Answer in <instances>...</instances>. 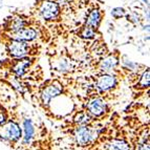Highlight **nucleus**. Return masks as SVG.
<instances>
[{"label": "nucleus", "instance_id": "obj_1", "mask_svg": "<svg viewBox=\"0 0 150 150\" xmlns=\"http://www.w3.org/2000/svg\"><path fill=\"white\" fill-rule=\"evenodd\" d=\"M99 138V132L91 124L77 126L75 130L76 142L81 147H87L93 145Z\"/></svg>", "mask_w": 150, "mask_h": 150}, {"label": "nucleus", "instance_id": "obj_8", "mask_svg": "<svg viewBox=\"0 0 150 150\" xmlns=\"http://www.w3.org/2000/svg\"><path fill=\"white\" fill-rule=\"evenodd\" d=\"M33 60L30 58H24L21 57L19 60H15V63L12 66L13 73L15 74L17 77H22L28 69L30 68V66L32 65Z\"/></svg>", "mask_w": 150, "mask_h": 150}, {"label": "nucleus", "instance_id": "obj_13", "mask_svg": "<svg viewBox=\"0 0 150 150\" xmlns=\"http://www.w3.org/2000/svg\"><path fill=\"white\" fill-rule=\"evenodd\" d=\"M101 22V12L97 8L93 10L89 13V15L87 16V19H86V24L87 26L93 28V30H97L99 24Z\"/></svg>", "mask_w": 150, "mask_h": 150}, {"label": "nucleus", "instance_id": "obj_2", "mask_svg": "<svg viewBox=\"0 0 150 150\" xmlns=\"http://www.w3.org/2000/svg\"><path fill=\"white\" fill-rule=\"evenodd\" d=\"M22 130L17 122L10 120L0 126V139L12 145L16 144L21 139Z\"/></svg>", "mask_w": 150, "mask_h": 150}, {"label": "nucleus", "instance_id": "obj_6", "mask_svg": "<svg viewBox=\"0 0 150 150\" xmlns=\"http://www.w3.org/2000/svg\"><path fill=\"white\" fill-rule=\"evenodd\" d=\"M60 8L59 5L54 1H44L40 8V14L44 20L52 21L55 20L59 16Z\"/></svg>", "mask_w": 150, "mask_h": 150}, {"label": "nucleus", "instance_id": "obj_22", "mask_svg": "<svg viewBox=\"0 0 150 150\" xmlns=\"http://www.w3.org/2000/svg\"><path fill=\"white\" fill-rule=\"evenodd\" d=\"M93 150H100V149H98V148H95V149H93Z\"/></svg>", "mask_w": 150, "mask_h": 150}, {"label": "nucleus", "instance_id": "obj_15", "mask_svg": "<svg viewBox=\"0 0 150 150\" xmlns=\"http://www.w3.org/2000/svg\"><path fill=\"white\" fill-rule=\"evenodd\" d=\"M148 86H149V69L147 68L141 76V78H139L138 82L134 85V88L138 90H142L148 88Z\"/></svg>", "mask_w": 150, "mask_h": 150}, {"label": "nucleus", "instance_id": "obj_3", "mask_svg": "<svg viewBox=\"0 0 150 150\" xmlns=\"http://www.w3.org/2000/svg\"><path fill=\"white\" fill-rule=\"evenodd\" d=\"M62 93H63L62 84L59 81H52V82L46 84L41 89V93H40L41 102L45 106L50 105V103L52 102V100L59 97Z\"/></svg>", "mask_w": 150, "mask_h": 150}, {"label": "nucleus", "instance_id": "obj_5", "mask_svg": "<svg viewBox=\"0 0 150 150\" xmlns=\"http://www.w3.org/2000/svg\"><path fill=\"white\" fill-rule=\"evenodd\" d=\"M86 111L89 113L93 119L101 118L108 111V106L102 99L95 98L90 100L86 105Z\"/></svg>", "mask_w": 150, "mask_h": 150}, {"label": "nucleus", "instance_id": "obj_12", "mask_svg": "<svg viewBox=\"0 0 150 150\" xmlns=\"http://www.w3.org/2000/svg\"><path fill=\"white\" fill-rule=\"evenodd\" d=\"M93 121V118L86 110H82L79 112L76 113V115L74 117V123L76 125H86V124H91Z\"/></svg>", "mask_w": 150, "mask_h": 150}, {"label": "nucleus", "instance_id": "obj_7", "mask_svg": "<svg viewBox=\"0 0 150 150\" xmlns=\"http://www.w3.org/2000/svg\"><path fill=\"white\" fill-rule=\"evenodd\" d=\"M117 78L113 75L110 74H104L98 78L97 82H96V88H97L100 93H106L112 89L113 87L117 86Z\"/></svg>", "mask_w": 150, "mask_h": 150}, {"label": "nucleus", "instance_id": "obj_9", "mask_svg": "<svg viewBox=\"0 0 150 150\" xmlns=\"http://www.w3.org/2000/svg\"><path fill=\"white\" fill-rule=\"evenodd\" d=\"M12 38L15 39V40H20V41H25V42H28V41H32L34 39H36L37 37V32H36L34 28H23L21 30H17L15 33H12Z\"/></svg>", "mask_w": 150, "mask_h": 150}, {"label": "nucleus", "instance_id": "obj_18", "mask_svg": "<svg viewBox=\"0 0 150 150\" xmlns=\"http://www.w3.org/2000/svg\"><path fill=\"white\" fill-rule=\"evenodd\" d=\"M124 15H125V11L122 8H115L111 11V16H112L113 18H115V19H120V18H122Z\"/></svg>", "mask_w": 150, "mask_h": 150}, {"label": "nucleus", "instance_id": "obj_11", "mask_svg": "<svg viewBox=\"0 0 150 150\" xmlns=\"http://www.w3.org/2000/svg\"><path fill=\"white\" fill-rule=\"evenodd\" d=\"M119 59L115 56H108L107 58L103 59L100 62V69L102 71H110L118 65Z\"/></svg>", "mask_w": 150, "mask_h": 150}, {"label": "nucleus", "instance_id": "obj_4", "mask_svg": "<svg viewBox=\"0 0 150 150\" xmlns=\"http://www.w3.org/2000/svg\"><path fill=\"white\" fill-rule=\"evenodd\" d=\"M6 52L13 58H21L28 56L30 52V46L25 41L15 40L8 42L6 44Z\"/></svg>", "mask_w": 150, "mask_h": 150}, {"label": "nucleus", "instance_id": "obj_17", "mask_svg": "<svg viewBox=\"0 0 150 150\" xmlns=\"http://www.w3.org/2000/svg\"><path fill=\"white\" fill-rule=\"evenodd\" d=\"M80 35H81V37L84 38V39H93L96 36V30H93V28H90V26L85 25V26L82 28V30H81Z\"/></svg>", "mask_w": 150, "mask_h": 150}, {"label": "nucleus", "instance_id": "obj_19", "mask_svg": "<svg viewBox=\"0 0 150 150\" xmlns=\"http://www.w3.org/2000/svg\"><path fill=\"white\" fill-rule=\"evenodd\" d=\"M8 120V112L4 110L2 106H0V126L3 125Z\"/></svg>", "mask_w": 150, "mask_h": 150}, {"label": "nucleus", "instance_id": "obj_20", "mask_svg": "<svg viewBox=\"0 0 150 150\" xmlns=\"http://www.w3.org/2000/svg\"><path fill=\"white\" fill-rule=\"evenodd\" d=\"M134 150H149V142H139Z\"/></svg>", "mask_w": 150, "mask_h": 150}, {"label": "nucleus", "instance_id": "obj_16", "mask_svg": "<svg viewBox=\"0 0 150 150\" xmlns=\"http://www.w3.org/2000/svg\"><path fill=\"white\" fill-rule=\"evenodd\" d=\"M25 26V21L24 19L20 17H16V18H13L12 20H11V23L8 25V28L10 30H12V33H15L17 30H21Z\"/></svg>", "mask_w": 150, "mask_h": 150}, {"label": "nucleus", "instance_id": "obj_21", "mask_svg": "<svg viewBox=\"0 0 150 150\" xmlns=\"http://www.w3.org/2000/svg\"><path fill=\"white\" fill-rule=\"evenodd\" d=\"M143 1H144V2H145V3H148V1H147V0H143Z\"/></svg>", "mask_w": 150, "mask_h": 150}, {"label": "nucleus", "instance_id": "obj_10", "mask_svg": "<svg viewBox=\"0 0 150 150\" xmlns=\"http://www.w3.org/2000/svg\"><path fill=\"white\" fill-rule=\"evenodd\" d=\"M131 145L124 139H112L105 143L104 150H130Z\"/></svg>", "mask_w": 150, "mask_h": 150}, {"label": "nucleus", "instance_id": "obj_14", "mask_svg": "<svg viewBox=\"0 0 150 150\" xmlns=\"http://www.w3.org/2000/svg\"><path fill=\"white\" fill-rule=\"evenodd\" d=\"M23 126H24V131H25V135H24V139H23V142L28 143L33 139L34 133H35L34 125H33V122L30 120V119H26V120H24Z\"/></svg>", "mask_w": 150, "mask_h": 150}]
</instances>
